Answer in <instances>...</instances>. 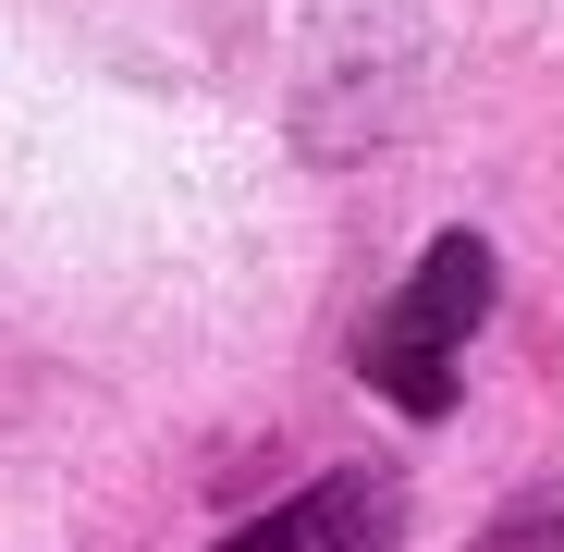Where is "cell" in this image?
<instances>
[{
  "label": "cell",
  "mask_w": 564,
  "mask_h": 552,
  "mask_svg": "<svg viewBox=\"0 0 564 552\" xmlns=\"http://www.w3.org/2000/svg\"><path fill=\"white\" fill-rule=\"evenodd\" d=\"M491 320V246L479 234H442L405 283H393V307L368 320V344H356V368L381 381L405 418H454V344Z\"/></svg>",
  "instance_id": "cell-1"
},
{
  "label": "cell",
  "mask_w": 564,
  "mask_h": 552,
  "mask_svg": "<svg viewBox=\"0 0 564 552\" xmlns=\"http://www.w3.org/2000/svg\"><path fill=\"white\" fill-rule=\"evenodd\" d=\"M221 552H393V479H307V491H282L258 528H234Z\"/></svg>",
  "instance_id": "cell-2"
}]
</instances>
